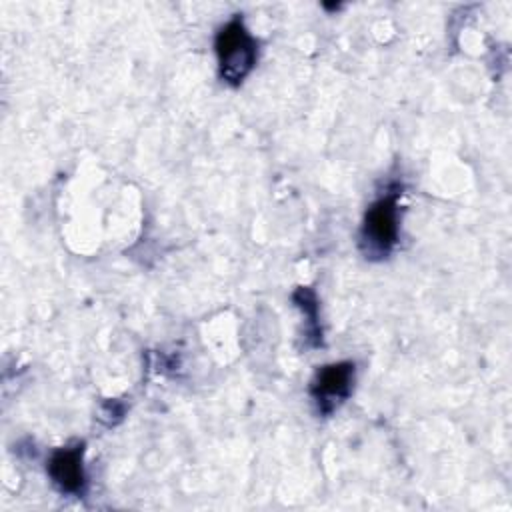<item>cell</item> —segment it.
<instances>
[{
    "instance_id": "7a4b0ae2",
    "label": "cell",
    "mask_w": 512,
    "mask_h": 512,
    "mask_svg": "<svg viewBox=\"0 0 512 512\" xmlns=\"http://www.w3.org/2000/svg\"><path fill=\"white\" fill-rule=\"evenodd\" d=\"M214 48L220 78L232 86H238L256 64V40L250 36L238 16L218 30Z\"/></svg>"
},
{
    "instance_id": "277c9868",
    "label": "cell",
    "mask_w": 512,
    "mask_h": 512,
    "mask_svg": "<svg viewBox=\"0 0 512 512\" xmlns=\"http://www.w3.org/2000/svg\"><path fill=\"white\" fill-rule=\"evenodd\" d=\"M82 454H84L82 444L58 448L52 452L48 460V476L60 492H66V494L82 492L86 484Z\"/></svg>"
},
{
    "instance_id": "3957f363",
    "label": "cell",
    "mask_w": 512,
    "mask_h": 512,
    "mask_svg": "<svg viewBox=\"0 0 512 512\" xmlns=\"http://www.w3.org/2000/svg\"><path fill=\"white\" fill-rule=\"evenodd\" d=\"M354 382L352 362H334L322 366L310 384V394L322 414H330L340 402L350 396Z\"/></svg>"
},
{
    "instance_id": "6da1fadb",
    "label": "cell",
    "mask_w": 512,
    "mask_h": 512,
    "mask_svg": "<svg viewBox=\"0 0 512 512\" xmlns=\"http://www.w3.org/2000/svg\"><path fill=\"white\" fill-rule=\"evenodd\" d=\"M398 198L400 190L392 188L368 206L360 228V248L366 258L388 256L396 246L400 232Z\"/></svg>"
}]
</instances>
